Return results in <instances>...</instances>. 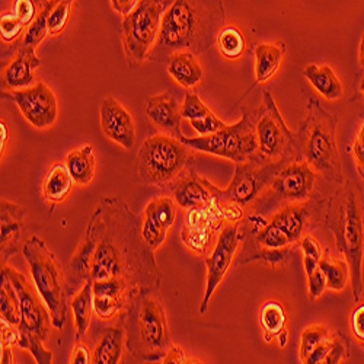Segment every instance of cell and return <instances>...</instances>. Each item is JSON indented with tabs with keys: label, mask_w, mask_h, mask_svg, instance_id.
Here are the masks:
<instances>
[{
	"label": "cell",
	"mask_w": 364,
	"mask_h": 364,
	"mask_svg": "<svg viewBox=\"0 0 364 364\" xmlns=\"http://www.w3.org/2000/svg\"><path fill=\"white\" fill-rule=\"evenodd\" d=\"M107 207L95 211L87 233L95 240V252L90 264L92 282L121 279L127 282L139 294L150 291V282L159 287L158 271L144 269L143 265L158 268L143 236H137L136 219L127 205L115 198H105Z\"/></svg>",
	"instance_id": "6da1fadb"
},
{
	"label": "cell",
	"mask_w": 364,
	"mask_h": 364,
	"mask_svg": "<svg viewBox=\"0 0 364 364\" xmlns=\"http://www.w3.org/2000/svg\"><path fill=\"white\" fill-rule=\"evenodd\" d=\"M225 22L222 0H173L162 18L159 38L149 58L162 62L176 51L201 54Z\"/></svg>",
	"instance_id": "7a4b0ae2"
},
{
	"label": "cell",
	"mask_w": 364,
	"mask_h": 364,
	"mask_svg": "<svg viewBox=\"0 0 364 364\" xmlns=\"http://www.w3.org/2000/svg\"><path fill=\"white\" fill-rule=\"evenodd\" d=\"M325 226L333 235L337 250L348 262L353 296L358 301L364 289V203L353 182H347L329 198Z\"/></svg>",
	"instance_id": "3957f363"
},
{
	"label": "cell",
	"mask_w": 364,
	"mask_h": 364,
	"mask_svg": "<svg viewBox=\"0 0 364 364\" xmlns=\"http://www.w3.org/2000/svg\"><path fill=\"white\" fill-rule=\"evenodd\" d=\"M284 165L287 164L265 159L258 151L248 161L236 164L235 175L228 188L220 190L204 179L207 188L213 196L215 208L219 216L233 223L240 220L245 207L259 198L261 193L271 186L272 179Z\"/></svg>",
	"instance_id": "277c9868"
},
{
	"label": "cell",
	"mask_w": 364,
	"mask_h": 364,
	"mask_svg": "<svg viewBox=\"0 0 364 364\" xmlns=\"http://www.w3.org/2000/svg\"><path fill=\"white\" fill-rule=\"evenodd\" d=\"M338 118L326 111L321 102L311 98L308 115L297 136L299 151L316 173L328 181L341 182L343 168L337 144Z\"/></svg>",
	"instance_id": "5b68a950"
},
{
	"label": "cell",
	"mask_w": 364,
	"mask_h": 364,
	"mask_svg": "<svg viewBox=\"0 0 364 364\" xmlns=\"http://www.w3.org/2000/svg\"><path fill=\"white\" fill-rule=\"evenodd\" d=\"M129 351L144 361L164 360L171 346L166 314L150 291L137 296L123 318Z\"/></svg>",
	"instance_id": "8992f818"
},
{
	"label": "cell",
	"mask_w": 364,
	"mask_h": 364,
	"mask_svg": "<svg viewBox=\"0 0 364 364\" xmlns=\"http://www.w3.org/2000/svg\"><path fill=\"white\" fill-rule=\"evenodd\" d=\"M2 272L8 276L19 297V341L18 347L28 350L37 363H53V354L44 347L48 338L51 316L43 299H38V291L19 271L2 265Z\"/></svg>",
	"instance_id": "52a82bcc"
},
{
	"label": "cell",
	"mask_w": 364,
	"mask_h": 364,
	"mask_svg": "<svg viewBox=\"0 0 364 364\" xmlns=\"http://www.w3.org/2000/svg\"><path fill=\"white\" fill-rule=\"evenodd\" d=\"M22 252L31 271L34 286L48 308L51 325L57 329H63L68 318V303L62 267L47 248L46 242L38 236L29 237Z\"/></svg>",
	"instance_id": "ba28073f"
},
{
	"label": "cell",
	"mask_w": 364,
	"mask_h": 364,
	"mask_svg": "<svg viewBox=\"0 0 364 364\" xmlns=\"http://www.w3.org/2000/svg\"><path fill=\"white\" fill-rule=\"evenodd\" d=\"M190 150L179 139L168 134L146 139L136 159L137 179L147 186L169 184L190 164Z\"/></svg>",
	"instance_id": "9c48e42d"
},
{
	"label": "cell",
	"mask_w": 364,
	"mask_h": 364,
	"mask_svg": "<svg viewBox=\"0 0 364 364\" xmlns=\"http://www.w3.org/2000/svg\"><path fill=\"white\" fill-rule=\"evenodd\" d=\"M181 141L191 150L203 151L207 155L229 159L235 164L245 162L258 154V140L255 132L254 117L245 108L242 109V118L232 126L194 139L182 137Z\"/></svg>",
	"instance_id": "30bf717a"
},
{
	"label": "cell",
	"mask_w": 364,
	"mask_h": 364,
	"mask_svg": "<svg viewBox=\"0 0 364 364\" xmlns=\"http://www.w3.org/2000/svg\"><path fill=\"white\" fill-rule=\"evenodd\" d=\"M258 115L255 132L259 155L272 162H294V158L300 155L297 136L286 124L269 90H264Z\"/></svg>",
	"instance_id": "8fae6325"
},
{
	"label": "cell",
	"mask_w": 364,
	"mask_h": 364,
	"mask_svg": "<svg viewBox=\"0 0 364 364\" xmlns=\"http://www.w3.org/2000/svg\"><path fill=\"white\" fill-rule=\"evenodd\" d=\"M162 18V0H140L139 5L124 16L123 44L130 66L149 58L159 38Z\"/></svg>",
	"instance_id": "7c38bea8"
},
{
	"label": "cell",
	"mask_w": 364,
	"mask_h": 364,
	"mask_svg": "<svg viewBox=\"0 0 364 364\" xmlns=\"http://www.w3.org/2000/svg\"><path fill=\"white\" fill-rule=\"evenodd\" d=\"M240 230L235 223L226 225L216 240V245L208 257L204 258L207 267V279H205V290L200 305V315L204 316L208 312L210 300L213 299L218 287L225 280L228 271L235 259L240 244Z\"/></svg>",
	"instance_id": "4fadbf2b"
},
{
	"label": "cell",
	"mask_w": 364,
	"mask_h": 364,
	"mask_svg": "<svg viewBox=\"0 0 364 364\" xmlns=\"http://www.w3.org/2000/svg\"><path fill=\"white\" fill-rule=\"evenodd\" d=\"M11 94V98L33 127L46 130L55 123L58 115L57 98L53 89L44 82H37L34 86H28L25 89L12 90Z\"/></svg>",
	"instance_id": "5bb4252c"
},
{
	"label": "cell",
	"mask_w": 364,
	"mask_h": 364,
	"mask_svg": "<svg viewBox=\"0 0 364 364\" xmlns=\"http://www.w3.org/2000/svg\"><path fill=\"white\" fill-rule=\"evenodd\" d=\"M316 181V172L308 162L284 165L271 182V191L279 200L299 204L309 200Z\"/></svg>",
	"instance_id": "9a60e30c"
},
{
	"label": "cell",
	"mask_w": 364,
	"mask_h": 364,
	"mask_svg": "<svg viewBox=\"0 0 364 364\" xmlns=\"http://www.w3.org/2000/svg\"><path fill=\"white\" fill-rule=\"evenodd\" d=\"M176 213V201L169 197H158L149 201L144 208L141 236L150 250L156 251L164 245Z\"/></svg>",
	"instance_id": "2e32d148"
},
{
	"label": "cell",
	"mask_w": 364,
	"mask_h": 364,
	"mask_svg": "<svg viewBox=\"0 0 364 364\" xmlns=\"http://www.w3.org/2000/svg\"><path fill=\"white\" fill-rule=\"evenodd\" d=\"M101 129L107 139L130 150L136 143V124L132 114L115 98L105 97L100 107Z\"/></svg>",
	"instance_id": "e0dca14e"
},
{
	"label": "cell",
	"mask_w": 364,
	"mask_h": 364,
	"mask_svg": "<svg viewBox=\"0 0 364 364\" xmlns=\"http://www.w3.org/2000/svg\"><path fill=\"white\" fill-rule=\"evenodd\" d=\"M222 218L215 207H200L188 210L187 223L182 229V240L200 255L207 254L210 239Z\"/></svg>",
	"instance_id": "ac0fdd59"
},
{
	"label": "cell",
	"mask_w": 364,
	"mask_h": 364,
	"mask_svg": "<svg viewBox=\"0 0 364 364\" xmlns=\"http://www.w3.org/2000/svg\"><path fill=\"white\" fill-rule=\"evenodd\" d=\"M146 115L150 123L164 134L179 140L184 137L181 132V105L172 94L165 92L149 98L146 102Z\"/></svg>",
	"instance_id": "d6986e66"
},
{
	"label": "cell",
	"mask_w": 364,
	"mask_h": 364,
	"mask_svg": "<svg viewBox=\"0 0 364 364\" xmlns=\"http://www.w3.org/2000/svg\"><path fill=\"white\" fill-rule=\"evenodd\" d=\"M205 178L197 175L194 171H188L179 178L173 188L175 201L179 207L186 210L200 207H215V200L205 186Z\"/></svg>",
	"instance_id": "ffe728a7"
},
{
	"label": "cell",
	"mask_w": 364,
	"mask_h": 364,
	"mask_svg": "<svg viewBox=\"0 0 364 364\" xmlns=\"http://www.w3.org/2000/svg\"><path fill=\"white\" fill-rule=\"evenodd\" d=\"M37 48L22 46L16 57L4 72V83L9 89H25L34 82V70L40 68L41 60L36 54Z\"/></svg>",
	"instance_id": "44dd1931"
},
{
	"label": "cell",
	"mask_w": 364,
	"mask_h": 364,
	"mask_svg": "<svg viewBox=\"0 0 364 364\" xmlns=\"http://www.w3.org/2000/svg\"><path fill=\"white\" fill-rule=\"evenodd\" d=\"M26 210L8 200H2V265L16 252V245L23 232Z\"/></svg>",
	"instance_id": "7402d4cb"
},
{
	"label": "cell",
	"mask_w": 364,
	"mask_h": 364,
	"mask_svg": "<svg viewBox=\"0 0 364 364\" xmlns=\"http://www.w3.org/2000/svg\"><path fill=\"white\" fill-rule=\"evenodd\" d=\"M168 73L178 85L187 89L197 86L204 77L203 68L191 51L173 53L168 58Z\"/></svg>",
	"instance_id": "603a6c76"
},
{
	"label": "cell",
	"mask_w": 364,
	"mask_h": 364,
	"mask_svg": "<svg viewBox=\"0 0 364 364\" xmlns=\"http://www.w3.org/2000/svg\"><path fill=\"white\" fill-rule=\"evenodd\" d=\"M75 179L66 164L55 162L43 181V197L51 207L63 203L73 190Z\"/></svg>",
	"instance_id": "cb8c5ba5"
},
{
	"label": "cell",
	"mask_w": 364,
	"mask_h": 364,
	"mask_svg": "<svg viewBox=\"0 0 364 364\" xmlns=\"http://www.w3.org/2000/svg\"><path fill=\"white\" fill-rule=\"evenodd\" d=\"M303 75L319 95L328 101H338L343 97L344 86L340 77L326 65H308Z\"/></svg>",
	"instance_id": "d4e9b609"
},
{
	"label": "cell",
	"mask_w": 364,
	"mask_h": 364,
	"mask_svg": "<svg viewBox=\"0 0 364 364\" xmlns=\"http://www.w3.org/2000/svg\"><path fill=\"white\" fill-rule=\"evenodd\" d=\"M308 218H309V211L306 210L305 205H301V203H299V204H290L282 208L279 213L272 216L269 223L283 230L290 239L291 244L294 245V244H299L300 239L303 237V233H305Z\"/></svg>",
	"instance_id": "484cf974"
},
{
	"label": "cell",
	"mask_w": 364,
	"mask_h": 364,
	"mask_svg": "<svg viewBox=\"0 0 364 364\" xmlns=\"http://www.w3.org/2000/svg\"><path fill=\"white\" fill-rule=\"evenodd\" d=\"M286 55V44H258L255 47V82L265 83L279 72Z\"/></svg>",
	"instance_id": "4316f807"
},
{
	"label": "cell",
	"mask_w": 364,
	"mask_h": 364,
	"mask_svg": "<svg viewBox=\"0 0 364 364\" xmlns=\"http://www.w3.org/2000/svg\"><path fill=\"white\" fill-rule=\"evenodd\" d=\"M65 164L79 186H87L95 178L97 158L94 155V147L90 144H83L72 150L66 156Z\"/></svg>",
	"instance_id": "83f0119b"
},
{
	"label": "cell",
	"mask_w": 364,
	"mask_h": 364,
	"mask_svg": "<svg viewBox=\"0 0 364 364\" xmlns=\"http://www.w3.org/2000/svg\"><path fill=\"white\" fill-rule=\"evenodd\" d=\"M259 322L265 341L277 340L280 333L287 331L289 315L286 306L279 300H267L259 311Z\"/></svg>",
	"instance_id": "f1b7e54d"
},
{
	"label": "cell",
	"mask_w": 364,
	"mask_h": 364,
	"mask_svg": "<svg viewBox=\"0 0 364 364\" xmlns=\"http://www.w3.org/2000/svg\"><path fill=\"white\" fill-rule=\"evenodd\" d=\"M126 340V332L124 328L112 326L108 328L98 341L92 363L95 364H117L123 355V344Z\"/></svg>",
	"instance_id": "f546056e"
},
{
	"label": "cell",
	"mask_w": 364,
	"mask_h": 364,
	"mask_svg": "<svg viewBox=\"0 0 364 364\" xmlns=\"http://www.w3.org/2000/svg\"><path fill=\"white\" fill-rule=\"evenodd\" d=\"M92 279H87L83 283V287L72 300V311L76 323V340L80 341L89 329L90 318L94 311V291H92Z\"/></svg>",
	"instance_id": "4dcf8cb0"
},
{
	"label": "cell",
	"mask_w": 364,
	"mask_h": 364,
	"mask_svg": "<svg viewBox=\"0 0 364 364\" xmlns=\"http://www.w3.org/2000/svg\"><path fill=\"white\" fill-rule=\"evenodd\" d=\"M220 54L228 60H237L244 55L247 50V41L244 33L236 25L223 26L216 38Z\"/></svg>",
	"instance_id": "1f68e13d"
},
{
	"label": "cell",
	"mask_w": 364,
	"mask_h": 364,
	"mask_svg": "<svg viewBox=\"0 0 364 364\" xmlns=\"http://www.w3.org/2000/svg\"><path fill=\"white\" fill-rule=\"evenodd\" d=\"M319 268L326 279V287L332 291H343L350 280V267L344 259H333L322 257Z\"/></svg>",
	"instance_id": "d6a6232c"
},
{
	"label": "cell",
	"mask_w": 364,
	"mask_h": 364,
	"mask_svg": "<svg viewBox=\"0 0 364 364\" xmlns=\"http://www.w3.org/2000/svg\"><path fill=\"white\" fill-rule=\"evenodd\" d=\"M0 314L6 322L19 326L21 312H19V297L12 286L11 280L5 272H2V290H0Z\"/></svg>",
	"instance_id": "836d02e7"
},
{
	"label": "cell",
	"mask_w": 364,
	"mask_h": 364,
	"mask_svg": "<svg viewBox=\"0 0 364 364\" xmlns=\"http://www.w3.org/2000/svg\"><path fill=\"white\" fill-rule=\"evenodd\" d=\"M54 2H55V0H48V2L44 4V6H43L41 12L38 14V16L36 18V21L28 26V31H26V36H25V40H23L22 46L37 48L38 44L47 36H50L48 34V16H50V12L54 6Z\"/></svg>",
	"instance_id": "e575fe53"
},
{
	"label": "cell",
	"mask_w": 364,
	"mask_h": 364,
	"mask_svg": "<svg viewBox=\"0 0 364 364\" xmlns=\"http://www.w3.org/2000/svg\"><path fill=\"white\" fill-rule=\"evenodd\" d=\"M331 336L325 325H311L306 329H303L300 336V350L299 355L301 363H306L309 355L315 351V348L325 341Z\"/></svg>",
	"instance_id": "d590c367"
},
{
	"label": "cell",
	"mask_w": 364,
	"mask_h": 364,
	"mask_svg": "<svg viewBox=\"0 0 364 364\" xmlns=\"http://www.w3.org/2000/svg\"><path fill=\"white\" fill-rule=\"evenodd\" d=\"M255 240L258 247L267 248V250H284L293 245L290 239L287 237V235L283 230H280L277 226L271 225L269 222L265 228H262L255 233Z\"/></svg>",
	"instance_id": "8d00e7d4"
},
{
	"label": "cell",
	"mask_w": 364,
	"mask_h": 364,
	"mask_svg": "<svg viewBox=\"0 0 364 364\" xmlns=\"http://www.w3.org/2000/svg\"><path fill=\"white\" fill-rule=\"evenodd\" d=\"M75 0H55L48 16V34L58 36L65 31Z\"/></svg>",
	"instance_id": "74e56055"
},
{
	"label": "cell",
	"mask_w": 364,
	"mask_h": 364,
	"mask_svg": "<svg viewBox=\"0 0 364 364\" xmlns=\"http://www.w3.org/2000/svg\"><path fill=\"white\" fill-rule=\"evenodd\" d=\"M211 112H213V111H211L198 98V95H196L193 92H188L186 95V100H184V102H182V105H181V115H182V118H186L188 121L203 118V117H205V115H208Z\"/></svg>",
	"instance_id": "f35d334b"
},
{
	"label": "cell",
	"mask_w": 364,
	"mask_h": 364,
	"mask_svg": "<svg viewBox=\"0 0 364 364\" xmlns=\"http://www.w3.org/2000/svg\"><path fill=\"white\" fill-rule=\"evenodd\" d=\"M25 25L15 14H5L0 18V34L5 43L15 41L23 31Z\"/></svg>",
	"instance_id": "ab89813d"
},
{
	"label": "cell",
	"mask_w": 364,
	"mask_h": 364,
	"mask_svg": "<svg viewBox=\"0 0 364 364\" xmlns=\"http://www.w3.org/2000/svg\"><path fill=\"white\" fill-rule=\"evenodd\" d=\"M191 127L200 134V136H208V134H213L222 129H225L228 124L225 121H222L215 112H211L203 118L198 119H191L190 121Z\"/></svg>",
	"instance_id": "60d3db41"
},
{
	"label": "cell",
	"mask_w": 364,
	"mask_h": 364,
	"mask_svg": "<svg viewBox=\"0 0 364 364\" xmlns=\"http://www.w3.org/2000/svg\"><path fill=\"white\" fill-rule=\"evenodd\" d=\"M348 355V346L347 340L341 333H336V336L331 337V347L329 353L326 355L325 364H338L343 360H346Z\"/></svg>",
	"instance_id": "b9f144b4"
},
{
	"label": "cell",
	"mask_w": 364,
	"mask_h": 364,
	"mask_svg": "<svg viewBox=\"0 0 364 364\" xmlns=\"http://www.w3.org/2000/svg\"><path fill=\"white\" fill-rule=\"evenodd\" d=\"M306 276H308V294H309V299L312 301H315L328 289L326 287V279H325L323 272L321 271L319 267L312 269V271H308Z\"/></svg>",
	"instance_id": "7bdbcfd3"
},
{
	"label": "cell",
	"mask_w": 364,
	"mask_h": 364,
	"mask_svg": "<svg viewBox=\"0 0 364 364\" xmlns=\"http://www.w3.org/2000/svg\"><path fill=\"white\" fill-rule=\"evenodd\" d=\"M14 14L25 26H29L37 18V2L36 0H15Z\"/></svg>",
	"instance_id": "ee69618b"
},
{
	"label": "cell",
	"mask_w": 364,
	"mask_h": 364,
	"mask_svg": "<svg viewBox=\"0 0 364 364\" xmlns=\"http://www.w3.org/2000/svg\"><path fill=\"white\" fill-rule=\"evenodd\" d=\"M353 159L355 162V166H357V171L364 182V121L361 123L358 132H357V136H355V140L353 143Z\"/></svg>",
	"instance_id": "f6af8a7d"
},
{
	"label": "cell",
	"mask_w": 364,
	"mask_h": 364,
	"mask_svg": "<svg viewBox=\"0 0 364 364\" xmlns=\"http://www.w3.org/2000/svg\"><path fill=\"white\" fill-rule=\"evenodd\" d=\"M351 331L355 341L364 348V303L355 306V309L351 314Z\"/></svg>",
	"instance_id": "bcb514c9"
},
{
	"label": "cell",
	"mask_w": 364,
	"mask_h": 364,
	"mask_svg": "<svg viewBox=\"0 0 364 364\" xmlns=\"http://www.w3.org/2000/svg\"><path fill=\"white\" fill-rule=\"evenodd\" d=\"M299 247L303 252V257H311V258H315L318 261H321L322 258V250H321V245L319 242L312 237V236H303L299 242Z\"/></svg>",
	"instance_id": "7dc6e473"
},
{
	"label": "cell",
	"mask_w": 364,
	"mask_h": 364,
	"mask_svg": "<svg viewBox=\"0 0 364 364\" xmlns=\"http://www.w3.org/2000/svg\"><path fill=\"white\" fill-rule=\"evenodd\" d=\"M164 364H186V363H200L198 360H191L186 355L184 350L181 347L171 344L168 348V353L164 357Z\"/></svg>",
	"instance_id": "c3c4849f"
},
{
	"label": "cell",
	"mask_w": 364,
	"mask_h": 364,
	"mask_svg": "<svg viewBox=\"0 0 364 364\" xmlns=\"http://www.w3.org/2000/svg\"><path fill=\"white\" fill-rule=\"evenodd\" d=\"M72 364H87L92 363V357H90V353L85 344L77 341V344L73 348L72 357H70Z\"/></svg>",
	"instance_id": "681fc988"
},
{
	"label": "cell",
	"mask_w": 364,
	"mask_h": 364,
	"mask_svg": "<svg viewBox=\"0 0 364 364\" xmlns=\"http://www.w3.org/2000/svg\"><path fill=\"white\" fill-rule=\"evenodd\" d=\"M140 0H111V6L115 12L121 15H129L137 5Z\"/></svg>",
	"instance_id": "f907efd6"
},
{
	"label": "cell",
	"mask_w": 364,
	"mask_h": 364,
	"mask_svg": "<svg viewBox=\"0 0 364 364\" xmlns=\"http://www.w3.org/2000/svg\"><path fill=\"white\" fill-rule=\"evenodd\" d=\"M8 144H9V127H8L6 118L2 117V119H0V151H2V158L6 154Z\"/></svg>",
	"instance_id": "816d5d0a"
},
{
	"label": "cell",
	"mask_w": 364,
	"mask_h": 364,
	"mask_svg": "<svg viewBox=\"0 0 364 364\" xmlns=\"http://www.w3.org/2000/svg\"><path fill=\"white\" fill-rule=\"evenodd\" d=\"M358 63H360L361 69H364V33L361 36L360 47H358Z\"/></svg>",
	"instance_id": "f5cc1de1"
},
{
	"label": "cell",
	"mask_w": 364,
	"mask_h": 364,
	"mask_svg": "<svg viewBox=\"0 0 364 364\" xmlns=\"http://www.w3.org/2000/svg\"><path fill=\"white\" fill-rule=\"evenodd\" d=\"M360 92H361V95L364 97V76H363L361 80H360Z\"/></svg>",
	"instance_id": "db71d44e"
},
{
	"label": "cell",
	"mask_w": 364,
	"mask_h": 364,
	"mask_svg": "<svg viewBox=\"0 0 364 364\" xmlns=\"http://www.w3.org/2000/svg\"><path fill=\"white\" fill-rule=\"evenodd\" d=\"M40 2H44V4H46V2H48V0H40Z\"/></svg>",
	"instance_id": "11a10c76"
}]
</instances>
